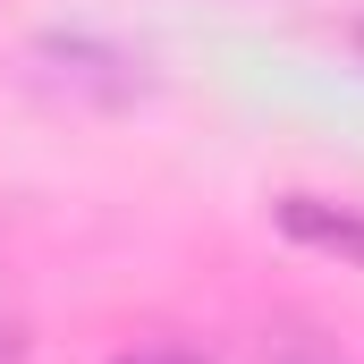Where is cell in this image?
Returning <instances> with one entry per match:
<instances>
[{
	"label": "cell",
	"mask_w": 364,
	"mask_h": 364,
	"mask_svg": "<svg viewBox=\"0 0 364 364\" xmlns=\"http://www.w3.org/2000/svg\"><path fill=\"white\" fill-rule=\"evenodd\" d=\"M26 77H34V93H51V102H68V110H127V102L153 93L144 51L102 43V34H43V43L26 51Z\"/></svg>",
	"instance_id": "cell-1"
},
{
	"label": "cell",
	"mask_w": 364,
	"mask_h": 364,
	"mask_svg": "<svg viewBox=\"0 0 364 364\" xmlns=\"http://www.w3.org/2000/svg\"><path fill=\"white\" fill-rule=\"evenodd\" d=\"M272 220H279V237H296V246H314V255L364 263V212H356V203H331V195H279Z\"/></svg>",
	"instance_id": "cell-2"
},
{
	"label": "cell",
	"mask_w": 364,
	"mask_h": 364,
	"mask_svg": "<svg viewBox=\"0 0 364 364\" xmlns=\"http://www.w3.org/2000/svg\"><path fill=\"white\" fill-rule=\"evenodd\" d=\"M255 364H348V348L322 331V322H305V314H279L272 331H263V348Z\"/></svg>",
	"instance_id": "cell-3"
},
{
	"label": "cell",
	"mask_w": 364,
	"mask_h": 364,
	"mask_svg": "<svg viewBox=\"0 0 364 364\" xmlns=\"http://www.w3.org/2000/svg\"><path fill=\"white\" fill-rule=\"evenodd\" d=\"M110 364H212V356H195V348H127V356H110Z\"/></svg>",
	"instance_id": "cell-4"
},
{
	"label": "cell",
	"mask_w": 364,
	"mask_h": 364,
	"mask_svg": "<svg viewBox=\"0 0 364 364\" xmlns=\"http://www.w3.org/2000/svg\"><path fill=\"white\" fill-rule=\"evenodd\" d=\"M17 356V322H9V314H0V364Z\"/></svg>",
	"instance_id": "cell-5"
},
{
	"label": "cell",
	"mask_w": 364,
	"mask_h": 364,
	"mask_svg": "<svg viewBox=\"0 0 364 364\" xmlns=\"http://www.w3.org/2000/svg\"><path fill=\"white\" fill-rule=\"evenodd\" d=\"M348 43H356V60H364V17H356V26H348Z\"/></svg>",
	"instance_id": "cell-6"
}]
</instances>
